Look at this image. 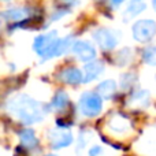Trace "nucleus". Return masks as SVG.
Wrapping results in <instances>:
<instances>
[{"mask_svg": "<svg viewBox=\"0 0 156 156\" xmlns=\"http://www.w3.org/2000/svg\"><path fill=\"white\" fill-rule=\"evenodd\" d=\"M8 111L26 125L37 123L44 118V105L27 94H19L10 100Z\"/></svg>", "mask_w": 156, "mask_h": 156, "instance_id": "obj_1", "label": "nucleus"}, {"mask_svg": "<svg viewBox=\"0 0 156 156\" xmlns=\"http://www.w3.org/2000/svg\"><path fill=\"white\" fill-rule=\"evenodd\" d=\"M132 37L140 44H148L156 37V21L143 18L132 25Z\"/></svg>", "mask_w": 156, "mask_h": 156, "instance_id": "obj_2", "label": "nucleus"}, {"mask_svg": "<svg viewBox=\"0 0 156 156\" xmlns=\"http://www.w3.org/2000/svg\"><path fill=\"white\" fill-rule=\"evenodd\" d=\"M80 110L86 118H94L103 111V99L97 92H83L80 97Z\"/></svg>", "mask_w": 156, "mask_h": 156, "instance_id": "obj_3", "label": "nucleus"}, {"mask_svg": "<svg viewBox=\"0 0 156 156\" xmlns=\"http://www.w3.org/2000/svg\"><path fill=\"white\" fill-rule=\"evenodd\" d=\"M93 40L103 51H112L121 40V32L110 27H99L93 32Z\"/></svg>", "mask_w": 156, "mask_h": 156, "instance_id": "obj_4", "label": "nucleus"}, {"mask_svg": "<svg viewBox=\"0 0 156 156\" xmlns=\"http://www.w3.org/2000/svg\"><path fill=\"white\" fill-rule=\"evenodd\" d=\"M108 130L115 136H126L133 132V123L125 114L115 112L111 115L107 123Z\"/></svg>", "mask_w": 156, "mask_h": 156, "instance_id": "obj_5", "label": "nucleus"}, {"mask_svg": "<svg viewBox=\"0 0 156 156\" xmlns=\"http://www.w3.org/2000/svg\"><path fill=\"white\" fill-rule=\"evenodd\" d=\"M71 51L78 56V59L81 62H92L96 58V48L92 45L88 41H83V40H78V41H74L73 45H71Z\"/></svg>", "mask_w": 156, "mask_h": 156, "instance_id": "obj_6", "label": "nucleus"}, {"mask_svg": "<svg viewBox=\"0 0 156 156\" xmlns=\"http://www.w3.org/2000/svg\"><path fill=\"white\" fill-rule=\"evenodd\" d=\"M56 40H58V32L56 30L49 32V33H47V34H41V36H38V37L34 38L33 48H34V51L43 58L44 55L51 49L52 44H54Z\"/></svg>", "mask_w": 156, "mask_h": 156, "instance_id": "obj_7", "label": "nucleus"}, {"mask_svg": "<svg viewBox=\"0 0 156 156\" xmlns=\"http://www.w3.org/2000/svg\"><path fill=\"white\" fill-rule=\"evenodd\" d=\"M49 141H51V147L54 149H62L73 144V134L69 130L56 129L49 134Z\"/></svg>", "mask_w": 156, "mask_h": 156, "instance_id": "obj_8", "label": "nucleus"}, {"mask_svg": "<svg viewBox=\"0 0 156 156\" xmlns=\"http://www.w3.org/2000/svg\"><path fill=\"white\" fill-rule=\"evenodd\" d=\"M71 41H73V37H70V36H69V37H65V38H58V40L52 44L51 49L43 56V60H48V59H52V58H58L62 54H65V52L73 45Z\"/></svg>", "mask_w": 156, "mask_h": 156, "instance_id": "obj_9", "label": "nucleus"}, {"mask_svg": "<svg viewBox=\"0 0 156 156\" xmlns=\"http://www.w3.org/2000/svg\"><path fill=\"white\" fill-rule=\"evenodd\" d=\"M104 71V65L100 60H92L88 62L83 67V83H88L94 81L97 77H100Z\"/></svg>", "mask_w": 156, "mask_h": 156, "instance_id": "obj_10", "label": "nucleus"}, {"mask_svg": "<svg viewBox=\"0 0 156 156\" xmlns=\"http://www.w3.org/2000/svg\"><path fill=\"white\" fill-rule=\"evenodd\" d=\"M149 100H151V93L147 89H136L129 97V104L136 108H145L148 107Z\"/></svg>", "mask_w": 156, "mask_h": 156, "instance_id": "obj_11", "label": "nucleus"}, {"mask_svg": "<svg viewBox=\"0 0 156 156\" xmlns=\"http://www.w3.org/2000/svg\"><path fill=\"white\" fill-rule=\"evenodd\" d=\"M59 78H60V81H63L65 83L78 85V83L83 82V73L77 67H67L60 71Z\"/></svg>", "mask_w": 156, "mask_h": 156, "instance_id": "obj_12", "label": "nucleus"}, {"mask_svg": "<svg viewBox=\"0 0 156 156\" xmlns=\"http://www.w3.org/2000/svg\"><path fill=\"white\" fill-rule=\"evenodd\" d=\"M116 90H118V83L114 80H104L97 85L96 92L100 94V97L104 100H111L115 96Z\"/></svg>", "mask_w": 156, "mask_h": 156, "instance_id": "obj_13", "label": "nucleus"}, {"mask_svg": "<svg viewBox=\"0 0 156 156\" xmlns=\"http://www.w3.org/2000/svg\"><path fill=\"white\" fill-rule=\"evenodd\" d=\"M145 10H147L145 0H132V2L127 4L126 10H125V12H123V19H126V21L134 19L136 16L141 15Z\"/></svg>", "mask_w": 156, "mask_h": 156, "instance_id": "obj_14", "label": "nucleus"}, {"mask_svg": "<svg viewBox=\"0 0 156 156\" xmlns=\"http://www.w3.org/2000/svg\"><path fill=\"white\" fill-rule=\"evenodd\" d=\"M4 18L8 19V21H15V22H21L29 15V10L25 7H14L7 10L4 14Z\"/></svg>", "mask_w": 156, "mask_h": 156, "instance_id": "obj_15", "label": "nucleus"}, {"mask_svg": "<svg viewBox=\"0 0 156 156\" xmlns=\"http://www.w3.org/2000/svg\"><path fill=\"white\" fill-rule=\"evenodd\" d=\"M19 140H21V144L26 148H34L37 147V137H36L34 132L30 129H25L22 132H19Z\"/></svg>", "mask_w": 156, "mask_h": 156, "instance_id": "obj_16", "label": "nucleus"}, {"mask_svg": "<svg viewBox=\"0 0 156 156\" xmlns=\"http://www.w3.org/2000/svg\"><path fill=\"white\" fill-rule=\"evenodd\" d=\"M133 59V49L130 47H125V48L119 49L118 54L115 56V63L119 66V67H123V66H127Z\"/></svg>", "mask_w": 156, "mask_h": 156, "instance_id": "obj_17", "label": "nucleus"}, {"mask_svg": "<svg viewBox=\"0 0 156 156\" xmlns=\"http://www.w3.org/2000/svg\"><path fill=\"white\" fill-rule=\"evenodd\" d=\"M141 59L145 65L156 67V44L147 45L141 52Z\"/></svg>", "mask_w": 156, "mask_h": 156, "instance_id": "obj_18", "label": "nucleus"}, {"mask_svg": "<svg viewBox=\"0 0 156 156\" xmlns=\"http://www.w3.org/2000/svg\"><path fill=\"white\" fill-rule=\"evenodd\" d=\"M137 82V76L134 73H125L122 74L121 77V88L123 90H129V89L133 88V85Z\"/></svg>", "mask_w": 156, "mask_h": 156, "instance_id": "obj_19", "label": "nucleus"}, {"mask_svg": "<svg viewBox=\"0 0 156 156\" xmlns=\"http://www.w3.org/2000/svg\"><path fill=\"white\" fill-rule=\"evenodd\" d=\"M67 103H69V96L65 90H59L54 96V100H52V105H54L55 108H58V110L65 108L66 105H67Z\"/></svg>", "mask_w": 156, "mask_h": 156, "instance_id": "obj_20", "label": "nucleus"}, {"mask_svg": "<svg viewBox=\"0 0 156 156\" xmlns=\"http://www.w3.org/2000/svg\"><path fill=\"white\" fill-rule=\"evenodd\" d=\"M89 156H100L103 154V148L100 145H93L90 149H89Z\"/></svg>", "mask_w": 156, "mask_h": 156, "instance_id": "obj_21", "label": "nucleus"}, {"mask_svg": "<svg viewBox=\"0 0 156 156\" xmlns=\"http://www.w3.org/2000/svg\"><path fill=\"white\" fill-rule=\"evenodd\" d=\"M125 2H126V0H110V5L112 8H118L119 5H122Z\"/></svg>", "mask_w": 156, "mask_h": 156, "instance_id": "obj_22", "label": "nucleus"}, {"mask_svg": "<svg viewBox=\"0 0 156 156\" xmlns=\"http://www.w3.org/2000/svg\"><path fill=\"white\" fill-rule=\"evenodd\" d=\"M152 5H154V10L156 11V0H152Z\"/></svg>", "mask_w": 156, "mask_h": 156, "instance_id": "obj_23", "label": "nucleus"}, {"mask_svg": "<svg viewBox=\"0 0 156 156\" xmlns=\"http://www.w3.org/2000/svg\"><path fill=\"white\" fill-rule=\"evenodd\" d=\"M45 156H56V155H45Z\"/></svg>", "mask_w": 156, "mask_h": 156, "instance_id": "obj_24", "label": "nucleus"}, {"mask_svg": "<svg viewBox=\"0 0 156 156\" xmlns=\"http://www.w3.org/2000/svg\"><path fill=\"white\" fill-rule=\"evenodd\" d=\"M0 27H2V21H0Z\"/></svg>", "mask_w": 156, "mask_h": 156, "instance_id": "obj_25", "label": "nucleus"}]
</instances>
